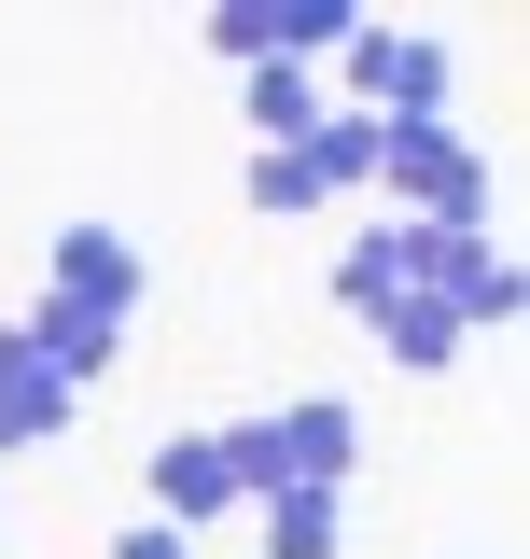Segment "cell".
Here are the masks:
<instances>
[{
  "label": "cell",
  "mask_w": 530,
  "mask_h": 559,
  "mask_svg": "<svg viewBox=\"0 0 530 559\" xmlns=\"http://www.w3.org/2000/svg\"><path fill=\"white\" fill-rule=\"evenodd\" d=\"M209 57H238V70H265V0H209Z\"/></svg>",
  "instance_id": "14"
},
{
  "label": "cell",
  "mask_w": 530,
  "mask_h": 559,
  "mask_svg": "<svg viewBox=\"0 0 530 559\" xmlns=\"http://www.w3.org/2000/svg\"><path fill=\"white\" fill-rule=\"evenodd\" d=\"M405 294H419V280H405V224H363V238L335 252V308H349V322L377 336V322H392Z\"/></svg>",
  "instance_id": "7"
},
{
  "label": "cell",
  "mask_w": 530,
  "mask_h": 559,
  "mask_svg": "<svg viewBox=\"0 0 530 559\" xmlns=\"http://www.w3.org/2000/svg\"><path fill=\"white\" fill-rule=\"evenodd\" d=\"M377 349H392V364H419V378H433V364H461V322H447V308H433V294H405V308H392V322H377Z\"/></svg>",
  "instance_id": "12"
},
{
  "label": "cell",
  "mask_w": 530,
  "mask_h": 559,
  "mask_svg": "<svg viewBox=\"0 0 530 559\" xmlns=\"http://www.w3.org/2000/svg\"><path fill=\"white\" fill-rule=\"evenodd\" d=\"M252 210H322V182H308V154H293V140L252 154Z\"/></svg>",
  "instance_id": "13"
},
{
  "label": "cell",
  "mask_w": 530,
  "mask_h": 559,
  "mask_svg": "<svg viewBox=\"0 0 530 559\" xmlns=\"http://www.w3.org/2000/svg\"><path fill=\"white\" fill-rule=\"evenodd\" d=\"M238 98H252V154H279V140H308V127L335 112L322 84H308V70H279V57H265V70H238Z\"/></svg>",
  "instance_id": "10"
},
{
  "label": "cell",
  "mask_w": 530,
  "mask_h": 559,
  "mask_svg": "<svg viewBox=\"0 0 530 559\" xmlns=\"http://www.w3.org/2000/svg\"><path fill=\"white\" fill-rule=\"evenodd\" d=\"M154 518H168V532L238 518V476H224V448H209V433H168V448H154Z\"/></svg>",
  "instance_id": "6"
},
{
  "label": "cell",
  "mask_w": 530,
  "mask_h": 559,
  "mask_svg": "<svg viewBox=\"0 0 530 559\" xmlns=\"http://www.w3.org/2000/svg\"><path fill=\"white\" fill-rule=\"evenodd\" d=\"M70 406H84V392H70L57 364L0 322V462H14V448H43V433H70Z\"/></svg>",
  "instance_id": "5"
},
{
  "label": "cell",
  "mask_w": 530,
  "mask_h": 559,
  "mask_svg": "<svg viewBox=\"0 0 530 559\" xmlns=\"http://www.w3.org/2000/svg\"><path fill=\"white\" fill-rule=\"evenodd\" d=\"M447 84H461V57L433 43V28H349V112H377V127H433L447 112Z\"/></svg>",
  "instance_id": "2"
},
{
  "label": "cell",
  "mask_w": 530,
  "mask_h": 559,
  "mask_svg": "<svg viewBox=\"0 0 530 559\" xmlns=\"http://www.w3.org/2000/svg\"><path fill=\"white\" fill-rule=\"evenodd\" d=\"M377 197H405V224H489V154L447 112L433 127H377Z\"/></svg>",
  "instance_id": "1"
},
{
  "label": "cell",
  "mask_w": 530,
  "mask_h": 559,
  "mask_svg": "<svg viewBox=\"0 0 530 559\" xmlns=\"http://www.w3.org/2000/svg\"><path fill=\"white\" fill-rule=\"evenodd\" d=\"M14 336H28V349H43V364L70 378V392H84V378H112V349H127V322H98V308H70V294H43V308H28Z\"/></svg>",
  "instance_id": "8"
},
{
  "label": "cell",
  "mask_w": 530,
  "mask_h": 559,
  "mask_svg": "<svg viewBox=\"0 0 530 559\" xmlns=\"http://www.w3.org/2000/svg\"><path fill=\"white\" fill-rule=\"evenodd\" d=\"M43 294L98 308V322H127L140 294H154V266H140V238H127V224H70L57 252H43Z\"/></svg>",
  "instance_id": "3"
},
{
  "label": "cell",
  "mask_w": 530,
  "mask_h": 559,
  "mask_svg": "<svg viewBox=\"0 0 530 559\" xmlns=\"http://www.w3.org/2000/svg\"><path fill=\"white\" fill-rule=\"evenodd\" d=\"M265 433H279V476H293V489H349V462H363V419L335 406V392L265 406Z\"/></svg>",
  "instance_id": "4"
},
{
  "label": "cell",
  "mask_w": 530,
  "mask_h": 559,
  "mask_svg": "<svg viewBox=\"0 0 530 559\" xmlns=\"http://www.w3.org/2000/svg\"><path fill=\"white\" fill-rule=\"evenodd\" d=\"M293 154H308V182H322V197H349V182H377V112H349V98H335Z\"/></svg>",
  "instance_id": "11"
},
{
  "label": "cell",
  "mask_w": 530,
  "mask_h": 559,
  "mask_svg": "<svg viewBox=\"0 0 530 559\" xmlns=\"http://www.w3.org/2000/svg\"><path fill=\"white\" fill-rule=\"evenodd\" d=\"M349 546V489H265V559H335Z\"/></svg>",
  "instance_id": "9"
},
{
  "label": "cell",
  "mask_w": 530,
  "mask_h": 559,
  "mask_svg": "<svg viewBox=\"0 0 530 559\" xmlns=\"http://www.w3.org/2000/svg\"><path fill=\"white\" fill-rule=\"evenodd\" d=\"M112 559H196V546H182L168 518H140V532H127V546H112Z\"/></svg>",
  "instance_id": "15"
}]
</instances>
